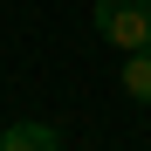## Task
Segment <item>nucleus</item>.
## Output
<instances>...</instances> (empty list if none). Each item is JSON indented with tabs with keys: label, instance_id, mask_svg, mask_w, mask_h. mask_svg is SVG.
<instances>
[{
	"label": "nucleus",
	"instance_id": "1",
	"mask_svg": "<svg viewBox=\"0 0 151 151\" xmlns=\"http://www.w3.org/2000/svg\"><path fill=\"white\" fill-rule=\"evenodd\" d=\"M96 35L110 48H151V0H96Z\"/></svg>",
	"mask_w": 151,
	"mask_h": 151
},
{
	"label": "nucleus",
	"instance_id": "2",
	"mask_svg": "<svg viewBox=\"0 0 151 151\" xmlns=\"http://www.w3.org/2000/svg\"><path fill=\"white\" fill-rule=\"evenodd\" d=\"M62 131L48 117H21V124H0V151H55Z\"/></svg>",
	"mask_w": 151,
	"mask_h": 151
},
{
	"label": "nucleus",
	"instance_id": "3",
	"mask_svg": "<svg viewBox=\"0 0 151 151\" xmlns=\"http://www.w3.org/2000/svg\"><path fill=\"white\" fill-rule=\"evenodd\" d=\"M124 96L131 103H151V48H131L124 55Z\"/></svg>",
	"mask_w": 151,
	"mask_h": 151
}]
</instances>
